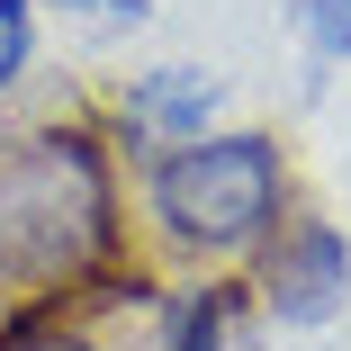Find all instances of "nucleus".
<instances>
[{
    "mask_svg": "<svg viewBox=\"0 0 351 351\" xmlns=\"http://www.w3.org/2000/svg\"><path fill=\"white\" fill-rule=\"evenodd\" d=\"M99 117H108L117 154H126V171H135V162H154V154L189 145V135L226 126V82L207 73V63L171 54V63H145V73H126V82L108 90V108H99Z\"/></svg>",
    "mask_w": 351,
    "mask_h": 351,
    "instance_id": "4",
    "label": "nucleus"
},
{
    "mask_svg": "<svg viewBox=\"0 0 351 351\" xmlns=\"http://www.w3.org/2000/svg\"><path fill=\"white\" fill-rule=\"evenodd\" d=\"M36 82V0H0V117Z\"/></svg>",
    "mask_w": 351,
    "mask_h": 351,
    "instance_id": "7",
    "label": "nucleus"
},
{
    "mask_svg": "<svg viewBox=\"0 0 351 351\" xmlns=\"http://www.w3.org/2000/svg\"><path fill=\"white\" fill-rule=\"evenodd\" d=\"M289 27L315 63H351V0H289Z\"/></svg>",
    "mask_w": 351,
    "mask_h": 351,
    "instance_id": "8",
    "label": "nucleus"
},
{
    "mask_svg": "<svg viewBox=\"0 0 351 351\" xmlns=\"http://www.w3.org/2000/svg\"><path fill=\"white\" fill-rule=\"evenodd\" d=\"M243 289L261 306V324L279 333H324L351 306V226L324 217L315 198H298L289 217L261 234V252L243 261Z\"/></svg>",
    "mask_w": 351,
    "mask_h": 351,
    "instance_id": "3",
    "label": "nucleus"
},
{
    "mask_svg": "<svg viewBox=\"0 0 351 351\" xmlns=\"http://www.w3.org/2000/svg\"><path fill=\"white\" fill-rule=\"evenodd\" d=\"M36 10H73V19H117V27H135L154 0H36Z\"/></svg>",
    "mask_w": 351,
    "mask_h": 351,
    "instance_id": "9",
    "label": "nucleus"
},
{
    "mask_svg": "<svg viewBox=\"0 0 351 351\" xmlns=\"http://www.w3.org/2000/svg\"><path fill=\"white\" fill-rule=\"evenodd\" d=\"M145 306V298H135ZM126 306H10L0 315V351H108V324Z\"/></svg>",
    "mask_w": 351,
    "mask_h": 351,
    "instance_id": "6",
    "label": "nucleus"
},
{
    "mask_svg": "<svg viewBox=\"0 0 351 351\" xmlns=\"http://www.w3.org/2000/svg\"><path fill=\"white\" fill-rule=\"evenodd\" d=\"M135 243V171L99 108L0 117V315L10 306H135L154 289Z\"/></svg>",
    "mask_w": 351,
    "mask_h": 351,
    "instance_id": "1",
    "label": "nucleus"
},
{
    "mask_svg": "<svg viewBox=\"0 0 351 351\" xmlns=\"http://www.w3.org/2000/svg\"><path fill=\"white\" fill-rule=\"evenodd\" d=\"M298 207V162L270 126H207L135 162V243L154 270H243Z\"/></svg>",
    "mask_w": 351,
    "mask_h": 351,
    "instance_id": "2",
    "label": "nucleus"
},
{
    "mask_svg": "<svg viewBox=\"0 0 351 351\" xmlns=\"http://www.w3.org/2000/svg\"><path fill=\"white\" fill-rule=\"evenodd\" d=\"M135 324H145L154 351H243V333L261 324L252 289H243V270H162L145 306H135Z\"/></svg>",
    "mask_w": 351,
    "mask_h": 351,
    "instance_id": "5",
    "label": "nucleus"
}]
</instances>
